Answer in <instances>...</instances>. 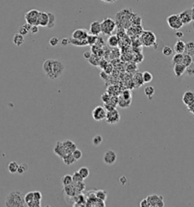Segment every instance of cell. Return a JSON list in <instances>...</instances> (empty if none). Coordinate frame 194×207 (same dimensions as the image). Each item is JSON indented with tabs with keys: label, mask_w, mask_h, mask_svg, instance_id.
Here are the masks:
<instances>
[{
	"label": "cell",
	"mask_w": 194,
	"mask_h": 207,
	"mask_svg": "<svg viewBox=\"0 0 194 207\" xmlns=\"http://www.w3.org/2000/svg\"><path fill=\"white\" fill-rule=\"evenodd\" d=\"M107 64H108V63H107L106 61L103 60V61H100V62H99V64H98V65H99L100 67H101V68H102V69H104L106 67Z\"/></svg>",
	"instance_id": "54"
},
{
	"label": "cell",
	"mask_w": 194,
	"mask_h": 207,
	"mask_svg": "<svg viewBox=\"0 0 194 207\" xmlns=\"http://www.w3.org/2000/svg\"><path fill=\"white\" fill-rule=\"evenodd\" d=\"M185 48H186V43L181 40H178L174 46V52L175 53H184Z\"/></svg>",
	"instance_id": "20"
},
{
	"label": "cell",
	"mask_w": 194,
	"mask_h": 207,
	"mask_svg": "<svg viewBox=\"0 0 194 207\" xmlns=\"http://www.w3.org/2000/svg\"><path fill=\"white\" fill-rule=\"evenodd\" d=\"M63 162L66 165H71L76 162V159L73 156L72 153H68L65 156H64L62 158Z\"/></svg>",
	"instance_id": "24"
},
{
	"label": "cell",
	"mask_w": 194,
	"mask_h": 207,
	"mask_svg": "<svg viewBox=\"0 0 194 207\" xmlns=\"http://www.w3.org/2000/svg\"><path fill=\"white\" fill-rule=\"evenodd\" d=\"M72 178H73V181H74V183L82 182V181H83V180H84V178L81 176V174H80L78 171L74 172V174H73L72 175Z\"/></svg>",
	"instance_id": "43"
},
{
	"label": "cell",
	"mask_w": 194,
	"mask_h": 207,
	"mask_svg": "<svg viewBox=\"0 0 194 207\" xmlns=\"http://www.w3.org/2000/svg\"><path fill=\"white\" fill-rule=\"evenodd\" d=\"M13 43L15 44L17 46H21V45H23L24 43V36L21 35V33H15L13 37Z\"/></svg>",
	"instance_id": "22"
},
{
	"label": "cell",
	"mask_w": 194,
	"mask_h": 207,
	"mask_svg": "<svg viewBox=\"0 0 194 207\" xmlns=\"http://www.w3.org/2000/svg\"><path fill=\"white\" fill-rule=\"evenodd\" d=\"M183 36V33H182L181 31H178L176 33V37H178V38H181Z\"/></svg>",
	"instance_id": "58"
},
{
	"label": "cell",
	"mask_w": 194,
	"mask_h": 207,
	"mask_svg": "<svg viewBox=\"0 0 194 207\" xmlns=\"http://www.w3.org/2000/svg\"><path fill=\"white\" fill-rule=\"evenodd\" d=\"M63 191H64V194L67 195V196H68L69 197L71 198L74 197V196L78 194L77 192L76 187L75 186H74V183L70 184V185L64 186V190H63Z\"/></svg>",
	"instance_id": "16"
},
{
	"label": "cell",
	"mask_w": 194,
	"mask_h": 207,
	"mask_svg": "<svg viewBox=\"0 0 194 207\" xmlns=\"http://www.w3.org/2000/svg\"><path fill=\"white\" fill-rule=\"evenodd\" d=\"M183 59V53H176L172 58V64H182Z\"/></svg>",
	"instance_id": "34"
},
{
	"label": "cell",
	"mask_w": 194,
	"mask_h": 207,
	"mask_svg": "<svg viewBox=\"0 0 194 207\" xmlns=\"http://www.w3.org/2000/svg\"><path fill=\"white\" fill-rule=\"evenodd\" d=\"M26 203L24 200V196H23L20 191H12L8 193L6 197L5 206L9 207H21L24 206Z\"/></svg>",
	"instance_id": "2"
},
{
	"label": "cell",
	"mask_w": 194,
	"mask_h": 207,
	"mask_svg": "<svg viewBox=\"0 0 194 207\" xmlns=\"http://www.w3.org/2000/svg\"><path fill=\"white\" fill-rule=\"evenodd\" d=\"M107 114V110L105 107L101 106H96L92 112V116L93 118L96 121H101L105 119Z\"/></svg>",
	"instance_id": "9"
},
{
	"label": "cell",
	"mask_w": 194,
	"mask_h": 207,
	"mask_svg": "<svg viewBox=\"0 0 194 207\" xmlns=\"http://www.w3.org/2000/svg\"><path fill=\"white\" fill-rule=\"evenodd\" d=\"M73 178L72 175H70V174H64V176L62 178V183L63 186H67L70 185V184H73Z\"/></svg>",
	"instance_id": "32"
},
{
	"label": "cell",
	"mask_w": 194,
	"mask_h": 207,
	"mask_svg": "<svg viewBox=\"0 0 194 207\" xmlns=\"http://www.w3.org/2000/svg\"><path fill=\"white\" fill-rule=\"evenodd\" d=\"M73 183H74V186H75L77 192L78 194L82 193V191H84L85 188H86V185H85V184L83 183V181H82V182H78V183H74V182H73Z\"/></svg>",
	"instance_id": "40"
},
{
	"label": "cell",
	"mask_w": 194,
	"mask_h": 207,
	"mask_svg": "<svg viewBox=\"0 0 194 207\" xmlns=\"http://www.w3.org/2000/svg\"><path fill=\"white\" fill-rule=\"evenodd\" d=\"M32 25L29 24L28 23H25L24 24H23L22 26H21L18 29V33H21V35L23 36H26L28 35L29 33H30V30L31 28Z\"/></svg>",
	"instance_id": "25"
},
{
	"label": "cell",
	"mask_w": 194,
	"mask_h": 207,
	"mask_svg": "<svg viewBox=\"0 0 194 207\" xmlns=\"http://www.w3.org/2000/svg\"><path fill=\"white\" fill-rule=\"evenodd\" d=\"M140 41L144 46H153L156 43V37L152 31H143L141 34Z\"/></svg>",
	"instance_id": "4"
},
{
	"label": "cell",
	"mask_w": 194,
	"mask_h": 207,
	"mask_svg": "<svg viewBox=\"0 0 194 207\" xmlns=\"http://www.w3.org/2000/svg\"><path fill=\"white\" fill-rule=\"evenodd\" d=\"M70 41H71V44L76 46H86L88 45L86 40H77V39L71 37L70 38Z\"/></svg>",
	"instance_id": "26"
},
{
	"label": "cell",
	"mask_w": 194,
	"mask_h": 207,
	"mask_svg": "<svg viewBox=\"0 0 194 207\" xmlns=\"http://www.w3.org/2000/svg\"><path fill=\"white\" fill-rule=\"evenodd\" d=\"M40 11L37 9H31L28 11L24 15L25 21L26 23L32 25H37L38 26V20L39 16H40Z\"/></svg>",
	"instance_id": "6"
},
{
	"label": "cell",
	"mask_w": 194,
	"mask_h": 207,
	"mask_svg": "<svg viewBox=\"0 0 194 207\" xmlns=\"http://www.w3.org/2000/svg\"><path fill=\"white\" fill-rule=\"evenodd\" d=\"M28 165L26 163H23L19 165L18 166V173L20 174H24L26 171H28Z\"/></svg>",
	"instance_id": "45"
},
{
	"label": "cell",
	"mask_w": 194,
	"mask_h": 207,
	"mask_svg": "<svg viewBox=\"0 0 194 207\" xmlns=\"http://www.w3.org/2000/svg\"><path fill=\"white\" fill-rule=\"evenodd\" d=\"M30 32L31 34H36L39 32V27L37 25H33V26H31V28H30Z\"/></svg>",
	"instance_id": "51"
},
{
	"label": "cell",
	"mask_w": 194,
	"mask_h": 207,
	"mask_svg": "<svg viewBox=\"0 0 194 207\" xmlns=\"http://www.w3.org/2000/svg\"><path fill=\"white\" fill-rule=\"evenodd\" d=\"M72 155H73V156L74 157V159H76V161L80 160V159H81L83 156V153H82V152H81V150H79V149H77V148L76 150L72 152Z\"/></svg>",
	"instance_id": "46"
},
{
	"label": "cell",
	"mask_w": 194,
	"mask_h": 207,
	"mask_svg": "<svg viewBox=\"0 0 194 207\" xmlns=\"http://www.w3.org/2000/svg\"><path fill=\"white\" fill-rule=\"evenodd\" d=\"M97 40H98V36L90 34V33L89 35H88L87 38H86V41H87L88 45H90V46L96 45Z\"/></svg>",
	"instance_id": "38"
},
{
	"label": "cell",
	"mask_w": 194,
	"mask_h": 207,
	"mask_svg": "<svg viewBox=\"0 0 194 207\" xmlns=\"http://www.w3.org/2000/svg\"><path fill=\"white\" fill-rule=\"evenodd\" d=\"M167 23L170 28L178 30L183 27V24L180 19L179 15H171L167 18Z\"/></svg>",
	"instance_id": "5"
},
{
	"label": "cell",
	"mask_w": 194,
	"mask_h": 207,
	"mask_svg": "<svg viewBox=\"0 0 194 207\" xmlns=\"http://www.w3.org/2000/svg\"><path fill=\"white\" fill-rule=\"evenodd\" d=\"M192 62H193V58H192L191 55H188V54L183 53V62H182V64L187 68L188 66L190 65Z\"/></svg>",
	"instance_id": "36"
},
{
	"label": "cell",
	"mask_w": 194,
	"mask_h": 207,
	"mask_svg": "<svg viewBox=\"0 0 194 207\" xmlns=\"http://www.w3.org/2000/svg\"><path fill=\"white\" fill-rule=\"evenodd\" d=\"M102 1L105 2H109V0H102Z\"/></svg>",
	"instance_id": "59"
},
{
	"label": "cell",
	"mask_w": 194,
	"mask_h": 207,
	"mask_svg": "<svg viewBox=\"0 0 194 207\" xmlns=\"http://www.w3.org/2000/svg\"><path fill=\"white\" fill-rule=\"evenodd\" d=\"M149 206L152 207H163L165 206L164 197L161 195L151 194L146 197Z\"/></svg>",
	"instance_id": "8"
},
{
	"label": "cell",
	"mask_w": 194,
	"mask_h": 207,
	"mask_svg": "<svg viewBox=\"0 0 194 207\" xmlns=\"http://www.w3.org/2000/svg\"><path fill=\"white\" fill-rule=\"evenodd\" d=\"M121 97H123L125 99L127 100H132V93L131 91L129 90H126L123 91L121 95Z\"/></svg>",
	"instance_id": "44"
},
{
	"label": "cell",
	"mask_w": 194,
	"mask_h": 207,
	"mask_svg": "<svg viewBox=\"0 0 194 207\" xmlns=\"http://www.w3.org/2000/svg\"><path fill=\"white\" fill-rule=\"evenodd\" d=\"M88 35H89L88 30L83 28L77 29L72 33V37L77 40H86Z\"/></svg>",
	"instance_id": "12"
},
{
	"label": "cell",
	"mask_w": 194,
	"mask_h": 207,
	"mask_svg": "<svg viewBox=\"0 0 194 207\" xmlns=\"http://www.w3.org/2000/svg\"><path fill=\"white\" fill-rule=\"evenodd\" d=\"M42 70L46 76L51 80L59 78L64 71V65L60 61L47 59L42 64Z\"/></svg>",
	"instance_id": "1"
},
{
	"label": "cell",
	"mask_w": 194,
	"mask_h": 207,
	"mask_svg": "<svg viewBox=\"0 0 194 207\" xmlns=\"http://www.w3.org/2000/svg\"><path fill=\"white\" fill-rule=\"evenodd\" d=\"M133 81H134V84L136 87H140V86H142L144 84L142 74L139 72L136 73L134 75V77H133Z\"/></svg>",
	"instance_id": "21"
},
{
	"label": "cell",
	"mask_w": 194,
	"mask_h": 207,
	"mask_svg": "<svg viewBox=\"0 0 194 207\" xmlns=\"http://www.w3.org/2000/svg\"><path fill=\"white\" fill-rule=\"evenodd\" d=\"M179 16L181 19L183 24H188L193 21V12L192 9H186L183 11L180 12Z\"/></svg>",
	"instance_id": "11"
},
{
	"label": "cell",
	"mask_w": 194,
	"mask_h": 207,
	"mask_svg": "<svg viewBox=\"0 0 194 207\" xmlns=\"http://www.w3.org/2000/svg\"><path fill=\"white\" fill-rule=\"evenodd\" d=\"M101 28L103 34L110 36L116 28V23L112 18H106L101 22Z\"/></svg>",
	"instance_id": "3"
},
{
	"label": "cell",
	"mask_w": 194,
	"mask_h": 207,
	"mask_svg": "<svg viewBox=\"0 0 194 207\" xmlns=\"http://www.w3.org/2000/svg\"><path fill=\"white\" fill-rule=\"evenodd\" d=\"M78 172L81 174V176L84 179H86V178H88V176L90 175V170L88 169V168L86 167H81L80 168Z\"/></svg>",
	"instance_id": "41"
},
{
	"label": "cell",
	"mask_w": 194,
	"mask_h": 207,
	"mask_svg": "<svg viewBox=\"0 0 194 207\" xmlns=\"http://www.w3.org/2000/svg\"><path fill=\"white\" fill-rule=\"evenodd\" d=\"M102 33V28H101V22L98 21H95L90 24L89 33L93 35L99 36Z\"/></svg>",
	"instance_id": "13"
},
{
	"label": "cell",
	"mask_w": 194,
	"mask_h": 207,
	"mask_svg": "<svg viewBox=\"0 0 194 207\" xmlns=\"http://www.w3.org/2000/svg\"><path fill=\"white\" fill-rule=\"evenodd\" d=\"M139 206L141 207H150L149 206V202H148L147 199H143V200H141V202L139 203Z\"/></svg>",
	"instance_id": "52"
},
{
	"label": "cell",
	"mask_w": 194,
	"mask_h": 207,
	"mask_svg": "<svg viewBox=\"0 0 194 207\" xmlns=\"http://www.w3.org/2000/svg\"><path fill=\"white\" fill-rule=\"evenodd\" d=\"M96 196L99 199L105 201L107 200V192L103 190H97L96 191Z\"/></svg>",
	"instance_id": "37"
},
{
	"label": "cell",
	"mask_w": 194,
	"mask_h": 207,
	"mask_svg": "<svg viewBox=\"0 0 194 207\" xmlns=\"http://www.w3.org/2000/svg\"><path fill=\"white\" fill-rule=\"evenodd\" d=\"M185 73H187V75L189 76H194V61L192 62L190 66L187 68L186 72Z\"/></svg>",
	"instance_id": "47"
},
{
	"label": "cell",
	"mask_w": 194,
	"mask_h": 207,
	"mask_svg": "<svg viewBox=\"0 0 194 207\" xmlns=\"http://www.w3.org/2000/svg\"><path fill=\"white\" fill-rule=\"evenodd\" d=\"M105 120L106 123L109 124V125L118 124L121 120L120 113L116 108H114V109L110 110V111H107L106 117H105Z\"/></svg>",
	"instance_id": "7"
},
{
	"label": "cell",
	"mask_w": 194,
	"mask_h": 207,
	"mask_svg": "<svg viewBox=\"0 0 194 207\" xmlns=\"http://www.w3.org/2000/svg\"><path fill=\"white\" fill-rule=\"evenodd\" d=\"M182 102L183 104L188 106L194 102V93L191 90H187L182 96Z\"/></svg>",
	"instance_id": "15"
},
{
	"label": "cell",
	"mask_w": 194,
	"mask_h": 207,
	"mask_svg": "<svg viewBox=\"0 0 194 207\" xmlns=\"http://www.w3.org/2000/svg\"><path fill=\"white\" fill-rule=\"evenodd\" d=\"M63 145H64V149H65L66 152L68 153H72L74 150L77 149L76 144L71 140H65L62 141Z\"/></svg>",
	"instance_id": "18"
},
{
	"label": "cell",
	"mask_w": 194,
	"mask_h": 207,
	"mask_svg": "<svg viewBox=\"0 0 194 207\" xmlns=\"http://www.w3.org/2000/svg\"><path fill=\"white\" fill-rule=\"evenodd\" d=\"M187 109H188V111L190 112H191L192 114H194V102L187 106Z\"/></svg>",
	"instance_id": "55"
},
{
	"label": "cell",
	"mask_w": 194,
	"mask_h": 207,
	"mask_svg": "<svg viewBox=\"0 0 194 207\" xmlns=\"http://www.w3.org/2000/svg\"><path fill=\"white\" fill-rule=\"evenodd\" d=\"M155 93H156V90H155L154 86H146V88L144 89V93H145V95L147 96L148 99L149 100L152 99Z\"/></svg>",
	"instance_id": "27"
},
{
	"label": "cell",
	"mask_w": 194,
	"mask_h": 207,
	"mask_svg": "<svg viewBox=\"0 0 194 207\" xmlns=\"http://www.w3.org/2000/svg\"><path fill=\"white\" fill-rule=\"evenodd\" d=\"M143 79L144 84H149L153 80V76L150 72H144L142 73Z\"/></svg>",
	"instance_id": "35"
},
{
	"label": "cell",
	"mask_w": 194,
	"mask_h": 207,
	"mask_svg": "<svg viewBox=\"0 0 194 207\" xmlns=\"http://www.w3.org/2000/svg\"><path fill=\"white\" fill-rule=\"evenodd\" d=\"M103 137L99 134L94 136V137H93V140H92V143H93V145L96 146V147L99 146L100 144L103 143Z\"/></svg>",
	"instance_id": "39"
},
{
	"label": "cell",
	"mask_w": 194,
	"mask_h": 207,
	"mask_svg": "<svg viewBox=\"0 0 194 207\" xmlns=\"http://www.w3.org/2000/svg\"><path fill=\"white\" fill-rule=\"evenodd\" d=\"M174 53V50L172 48H171L168 46H165L163 47L162 49V54L165 56H170V55H172Z\"/></svg>",
	"instance_id": "42"
},
{
	"label": "cell",
	"mask_w": 194,
	"mask_h": 207,
	"mask_svg": "<svg viewBox=\"0 0 194 207\" xmlns=\"http://www.w3.org/2000/svg\"><path fill=\"white\" fill-rule=\"evenodd\" d=\"M49 15V23L47 25L48 28H53L55 26L56 23V18L55 15L52 12H48Z\"/></svg>",
	"instance_id": "33"
},
{
	"label": "cell",
	"mask_w": 194,
	"mask_h": 207,
	"mask_svg": "<svg viewBox=\"0 0 194 207\" xmlns=\"http://www.w3.org/2000/svg\"><path fill=\"white\" fill-rule=\"evenodd\" d=\"M18 166H19V165L15 161L10 162L8 165V170L11 174H15V173L18 172Z\"/></svg>",
	"instance_id": "31"
},
{
	"label": "cell",
	"mask_w": 194,
	"mask_h": 207,
	"mask_svg": "<svg viewBox=\"0 0 194 207\" xmlns=\"http://www.w3.org/2000/svg\"><path fill=\"white\" fill-rule=\"evenodd\" d=\"M112 69H113V68H112V64H108L106 65V67H105V68L103 69V70L105 71V74H110V73H111L112 72Z\"/></svg>",
	"instance_id": "53"
},
{
	"label": "cell",
	"mask_w": 194,
	"mask_h": 207,
	"mask_svg": "<svg viewBox=\"0 0 194 207\" xmlns=\"http://www.w3.org/2000/svg\"><path fill=\"white\" fill-rule=\"evenodd\" d=\"M53 152L55 155H57L60 158H62L64 156H65L66 154H67L64 145H63L62 142L61 141L56 142L55 147H54L53 148Z\"/></svg>",
	"instance_id": "14"
},
{
	"label": "cell",
	"mask_w": 194,
	"mask_h": 207,
	"mask_svg": "<svg viewBox=\"0 0 194 207\" xmlns=\"http://www.w3.org/2000/svg\"><path fill=\"white\" fill-rule=\"evenodd\" d=\"M49 45H50L51 46H53V47L56 46L59 43V39L56 37H52L50 40H49Z\"/></svg>",
	"instance_id": "49"
},
{
	"label": "cell",
	"mask_w": 194,
	"mask_h": 207,
	"mask_svg": "<svg viewBox=\"0 0 194 207\" xmlns=\"http://www.w3.org/2000/svg\"><path fill=\"white\" fill-rule=\"evenodd\" d=\"M185 54L193 56L194 55V41H190L186 43V48H185Z\"/></svg>",
	"instance_id": "30"
},
{
	"label": "cell",
	"mask_w": 194,
	"mask_h": 207,
	"mask_svg": "<svg viewBox=\"0 0 194 207\" xmlns=\"http://www.w3.org/2000/svg\"><path fill=\"white\" fill-rule=\"evenodd\" d=\"M49 23V15L48 12L40 11L38 20V26L47 27Z\"/></svg>",
	"instance_id": "19"
},
{
	"label": "cell",
	"mask_w": 194,
	"mask_h": 207,
	"mask_svg": "<svg viewBox=\"0 0 194 207\" xmlns=\"http://www.w3.org/2000/svg\"><path fill=\"white\" fill-rule=\"evenodd\" d=\"M187 67L183 64H174L173 71L175 76L177 77H180L185 72H186Z\"/></svg>",
	"instance_id": "17"
},
{
	"label": "cell",
	"mask_w": 194,
	"mask_h": 207,
	"mask_svg": "<svg viewBox=\"0 0 194 207\" xmlns=\"http://www.w3.org/2000/svg\"><path fill=\"white\" fill-rule=\"evenodd\" d=\"M91 56H92V53L90 52H88V51H86V52H83V57H84L85 59H86V60L90 59V57H91Z\"/></svg>",
	"instance_id": "56"
},
{
	"label": "cell",
	"mask_w": 194,
	"mask_h": 207,
	"mask_svg": "<svg viewBox=\"0 0 194 207\" xmlns=\"http://www.w3.org/2000/svg\"><path fill=\"white\" fill-rule=\"evenodd\" d=\"M71 43V41H70V38H63L62 40H61V45L63 46H66L69 45Z\"/></svg>",
	"instance_id": "50"
},
{
	"label": "cell",
	"mask_w": 194,
	"mask_h": 207,
	"mask_svg": "<svg viewBox=\"0 0 194 207\" xmlns=\"http://www.w3.org/2000/svg\"><path fill=\"white\" fill-rule=\"evenodd\" d=\"M115 1H117V0H109V2H114Z\"/></svg>",
	"instance_id": "60"
},
{
	"label": "cell",
	"mask_w": 194,
	"mask_h": 207,
	"mask_svg": "<svg viewBox=\"0 0 194 207\" xmlns=\"http://www.w3.org/2000/svg\"><path fill=\"white\" fill-rule=\"evenodd\" d=\"M107 43L109 46L112 47V48H115L118 46L119 40L118 37L116 35H110L108 37V40H107Z\"/></svg>",
	"instance_id": "23"
},
{
	"label": "cell",
	"mask_w": 194,
	"mask_h": 207,
	"mask_svg": "<svg viewBox=\"0 0 194 207\" xmlns=\"http://www.w3.org/2000/svg\"><path fill=\"white\" fill-rule=\"evenodd\" d=\"M35 197H34V191H30V192H28V193H26V195L24 196V200L26 204L28 205V206H30L31 203L34 201Z\"/></svg>",
	"instance_id": "29"
},
{
	"label": "cell",
	"mask_w": 194,
	"mask_h": 207,
	"mask_svg": "<svg viewBox=\"0 0 194 207\" xmlns=\"http://www.w3.org/2000/svg\"><path fill=\"white\" fill-rule=\"evenodd\" d=\"M103 162L107 165H112L116 162L117 154L112 150H108L105 152L103 157Z\"/></svg>",
	"instance_id": "10"
},
{
	"label": "cell",
	"mask_w": 194,
	"mask_h": 207,
	"mask_svg": "<svg viewBox=\"0 0 194 207\" xmlns=\"http://www.w3.org/2000/svg\"><path fill=\"white\" fill-rule=\"evenodd\" d=\"M131 101H132V100L125 99L123 97H121V96H120L118 97V106H120L121 108H127L130 106V104H131Z\"/></svg>",
	"instance_id": "28"
},
{
	"label": "cell",
	"mask_w": 194,
	"mask_h": 207,
	"mask_svg": "<svg viewBox=\"0 0 194 207\" xmlns=\"http://www.w3.org/2000/svg\"><path fill=\"white\" fill-rule=\"evenodd\" d=\"M111 97H112L111 94H109L108 92H105L102 95V100H103V102L104 103H107L109 102L110 99H111Z\"/></svg>",
	"instance_id": "48"
},
{
	"label": "cell",
	"mask_w": 194,
	"mask_h": 207,
	"mask_svg": "<svg viewBox=\"0 0 194 207\" xmlns=\"http://www.w3.org/2000/svg\"><path fill=\"white\" fill-rule=\"evenodd\" d=\"M119 181H120V183L121 184V185H125L126 183H127V180L125 176H122V177H121L120 178H119Z\"/></svg>",
	"instance_id": "57"
}]
</instances>
